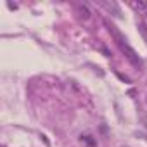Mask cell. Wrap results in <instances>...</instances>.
Wrapping results in <instances>:
<instances>
[{
    "label": "cell",
    "mask_w": 147,
    "mask_h": 147,
    "mask_svg": "<svg viewBox=\"0 0 147 147\" xmlns=\"http://www.w3.org/2000/svg\"><path fill=\"white\" fill-rule=\"evenodd\" d=\"M106 26H107L109 33L113 35V38H114L116 45H118V47L121 49V52H123V54L126 55V59H128V61H130V62H131V64H133L135 67H140V66H142V61L138 59L137 52H135V50H133V49H131V47L128 45L126 38H125V36H123V35H121V33H119L118 30H116V26H114V24H109V23H106Z\"/></svg>",
    "instance_id": "6da1fadb"
},
{
    "label": "cell",
    "mask_w": 147,
    "mask_h": 147,
    "mask_svg": "<svg viewBox=\"0 0 147 147\" xmlns=\"http://www.w3.org/2000/svg\"><path fill=\"white\" fill-rule=\"evenodd\" d=\"M80 140H82L83 144H87L88 147H95V145H97V142L94 140V137H92V135H82V137H80Z\"/></svg>",
    "instance_id": "7a4b0ae2"
},
{
    "label": "cell",
    "mask_w": 147,
    "mask_h": 147,
    "mask_svg": "<svg viewBox=\"0 0 147 147\" xmlns=\"http://www.w3.org/2000/svg\"><path fill=\"white\" fill-rule=\"evenodd\" d=\"M130 5L137 11H147V2H130Z\"/></svg>",
    "instance_id": "3957f363"
},
{
    "label": "cell",
    "mask_w": 147,
    "mask_h": 147,
    "mask_svg": "<svg viewBox=\"0 0 147 147\" xmlns=\"http://www.w3.org/2000/svg\"><path fill=\"white\" fill-rule=\"evenodd\" d=\"M78 11L82 12V18H83V19H88V16H90V12H88V9H87L85 5H80V7H78Z\"/></svg>",
    "instance_id": "277c9868"
},
{
    "label": "cell",
    "mask_w": 147,
    "mask_h": 147,
    "mask_svg": "<svg viewBox=\"0 0 147 147\" xmlns=\"http://www.w3.org/2000/svg\"><path fill=\"white\" fill-rule=\"evenodd\" d=\"M145 18H147V11H145Z\"/></svg>",
    "instance_id": "5b68a950"
},
{
    "label": "cell",
    "mask_w": 147,
    "mask_h": 147,
    "mask_svg": "<svg viewBox=\"0 0 147 147\" xmlns=\"http://www.w3.org/2000/svg\"><path fill=\"white\" fill-rule=\"evenodd\" d=\"M121 147H126V145H121Z\"/></svg>",
    "instance_id": "8992f818"
}]
</instances>
